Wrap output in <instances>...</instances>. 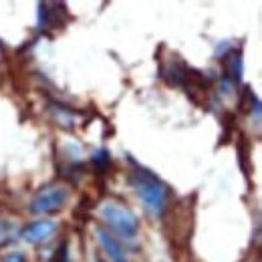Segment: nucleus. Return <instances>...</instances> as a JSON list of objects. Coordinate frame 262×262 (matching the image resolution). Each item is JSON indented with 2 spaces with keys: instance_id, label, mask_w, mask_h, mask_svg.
<instances>
[{
  "instance_id": "nucleus-1",
  "label": "nucleus",
  "mask_w": 262,
  "mask_h": 262,
  "mask_svg": "<svg viewBox=\"0 0 262 262\" xmlns=\"http://www.w3.org/2000/svg\"><path fill=\"white\" fill-rule=\"evenodd\" d=\"M133 164V171H131V186L135 188L137 196L141 198V202L145 204V208L154 214V216H162L167 206V188L164 182H160L149 169H145L143 165Z\"/></svg>"
},
{
  "instance_id": "nucleus-2",
  "label": "nucleus",
  "mask_w": 262,
  "mask_h": 262,
  "mask_svg": "<svg viewBox=\"0 0 262 262\" xmlns=\"http://www.w3.org/2000/svg\"><path fill=\"white\" fill-rule=\"evenodd\" d=\"M101 216L103 220L115 230L117 234H121L123 238H135L137 230H139V222L135 218V214L129 208L117 204V202H105L101 206Z\"/></svg>"
},
{
  "instance_id": "nucleus-3",
  "label": "nucleus",
  "mask_w": 262,
  "mask_h": 262,
  "mask_svg": "<svg viewBox=\"0 0 262 262\" xmlns=\"http://www.w3.org/2000/svg\"><path fill=\"white\" fill-rule=\"evenodd\" d=\"M69 198V192L63 186H49L45 190H40L36 196L31 200V212L33 214H51L63 208V204Z\"/></svg>"
},
{
  "instance_id": "nucleus-4",
  "label": "nucleus",
  "mask_w": 262,
  "mask_h": 262,
  "mask_svg": "<svg viewBox=\"0 0 262 262\" xmlns=\"http://www.w3.org/2000/svg\"><path fill=\"white\" fill-rule=\"evenodd\" d=\"M55 232H57V222L55 220H38V222L29 224L20 232V236L29 244H40V242H47Z\"/></svg>"
},
{
  "instance_id": "nucleus-5",
  "label": "nucleus",
  "mask_w": 262,
  "mask_h": 262,
  "mask_svg": "<svg viewBox=\"0 0 262 262\" xmlns=\"http://www.w3.org/2000/svg\"><path fill=\"white\" fill-rule=\"evenodd\" d=\"M97 240H99V244L103 246V250L107 252V256H109L113 262H127L125 250L121 248V244H119L107 230L97 228Z\"/></svg>"
},
{
  "instance_id": "nucleus-6",
  "label": "nucleus",
  "mask_w": 262,
  "mask_h": 262,
  "mask_svg": "<svg viewBox=\"0 0 262 262\" xmlns=\"http://www.w3.org/2000/svg\"><path fill=\"white\" fill-rule=\"evenodd\" d=\"M16 236H18V226H16V222H14V220L0 218V248L6 246L8 242H12Z\"/></svg>"
},
{
  "instance_id": "nucleus-7",
  "label": "nucleus",
  "mask_w": 262,
  "mask_h": 262,
  "mask_svg": "<svg viewBox=\"0 0 262 262\" xmlns=\"http://www.w3.org/2000/svg\"><path fill=\"white\" fill-rule=\"evenodd\" d=\"M93 160V164H95V167H99V169H105L107 165H109V151L107 149H99L97 154L91 158Z\"/></svg>"
},
{
  "instance_id": "nucleus-8",
  "label": "nucleus",
  "mask_w": 262,
  "mask_h": 262,
  "mask_svg": "<svg viewBox=\"0 0 262 262\" xmlns=\"http://www.w3.org/2000/svg\"><path fill=\"white\" fill-rule=\"evenodd\" d=\"M2 262H27V258H25L23 252H10V254H6L2 258Z\"/></svg>"
},
{
  "instance_id": "nucleus-9",
  "label": "nucleus",
  "mask_w": 262,
  "mask_h": 262,
  "mask_svg": "<svg viewBox=\"0 0 262 262\" xmlns=\"http://www.w3.org/2000/svg\"><path fill=\"white\" fill-rule=\"evenodd\" d=\"M61 254H57V262H69V252H67V242L61 246V250H59Z\"/></svg>"
},
{
  "instance_id": "nucleus-10",
  "label": "nucleus",
  "mask_w": 262,
  "mask_h": 262,
  "mask_svg": "<svg viewBox=\"0 0 262 262\" xmlns=\"http://www.w3.org/2000/svg\"><path fill=\"white\" fill-rule=\"evenodd\" d=\"M95 262H97V260H95Z\"/></svg>"
}]
</instances>
